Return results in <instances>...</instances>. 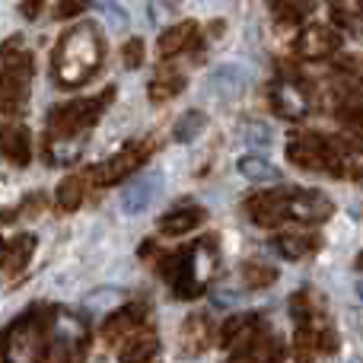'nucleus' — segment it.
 I'll return each instance as SVG.
<instances>
[{
  "label": "nucleus",
  "instance_id": "1",
  "mask_svg": "<svg viewBox=\"0 0 363 363\" xmlns=\"http://www.w3.org/2000/svg\"><path fill=\"white\" fill-rule=\"evenodd\" d=\"M102 57H106V35H102L99 23H83L70 26L55 45V55H51V70H55V80L67 89L86 86L102 67Z\"/></svg>",
  "mask_w": 363,
  "mask_h": 363
},
{
  "label": "nucleus",
  "instance_id": "2",
  "mask_svg": "<svg viewBox=\"0 0 363 363\" xmlns=\"http://www.w3.org/2000/svg\"><path fill=\"white\" fill-rule=\"evenodd\" d=\"M55 341V309L29 306L0 332V363H42Z\"/></svg>",
  "mask_w": 363,
  "mask_h": 363
},
{
  "label": "nucleus",
  "instance_id": "3",
  "mask_svg": "<svg viewBox=\"0 0 363 363\" xmlns=\"http://www.w3.org/2000/svg\"><path fill=\"white\" fill-rule=\"evenodd\" d=\"M217 239L207 236L201 242H194L191 249L185 252H176L163 262V281L172 284V294L176 300H198L204 296L207 284L213 281V271L220 264V255H217Z\"/></svg>",
  "mask_w": 363,
  "mask_h": 363
},
{
  "label": "nucleus",
  "instance_id": "4",
  "mask_svg": "<svg viewBox=\"0 0 363 363\" xmlns=\"http://www.w3.org/2000/svg\"><path fill=\"white\" fill-rule=\"evenodd\" d=\"M287 160L296 166V169L306 172H335V176H351V169H360V166H347L345 153H341L338 140L325 138V134H294L287 144Z\"/></svg>",
  "mask_w": 363,
  "mask_h": 363
},
{
  "label": "nucleus",
  "instance_id": "5",
  "mask_svg": "<svg viewBox=\"0 0 363 363\" xmlns=\"http://www.w3.org/2000/svg\"><path fill=\"white\" fill-rule=\"evenodd\" d=\"M115 89H102L99 96H86V99H70L61 102L48 112V131L51 138H80L86 128H93L99 121V115L112 106Z\"/></svg>",
  "mask_w": 363,
  "mask_h": 363
},
{
  "label": "nucleus",
  "instance_id": "6",
  "mask_svg": "<svg viewBox=\"0 0 363 363\" xmlns=\"http://www.w3.org/2000/svg\"><path fill=\"white\" fill-rule=\"evenodd\" d=\"M6 67L0 74V115H19L29 102L32 83V55L19 51L13 57H4Z\"/></svg>",
  "mask_w": 363,
  "mask_h": 363
},
{
  "label": "nucleus",
  "instance_id": "7",
  "mask_svg": "<svg viewBox=\"0 0 363 363\" xmlns=\"http://www.w3.org/2000/svg\"><path fill=\"white\" fill-rule=\"evenodd\" d=\"M150 153H153L150 140H128L115 157H108V160H102L99 166H93L86 179L93 182V185H99V188L115 185V182H121L125 176H131L134 169H140V166L150 160Z\"/></svg>",
  "mask_w": 363,
  "mask_h": 363
},
{
  "label": "nucleus",
  "instance_id": "8",
  "mask_svg": "<svg viewBox=\"0 0 363 363\" xmlns=\"http://www.w3.org/2000/svg\"><path fill=\"white\" fill-rule=\"evenodd\" d=\"M268 102L271 108H274V115H281V118H303V115L313 108V99H309L306 86L296 80H287V77H281V80H274L268 86Z\"/></svg>",
  "mask_w": 363,
  "mask_h": 363
},
{
  "label": "nucleus",
  "instance_id": "9",
  "mask_svg": "<svg viewBox=\"0 0 363 363\" xmlns=\"http://www.w3.org/2000/svg\"><path fill=\"white\" fill-rule=\"evenodd\" d=\"M296 55L303 57V61H325V57H332L335 51L341 48V35L332 29V26H306V29L296 35Z\"/></svg>",
  "mask_w": 363,
  "mask_h": 363
},
{
  "label": "nucleus",
  "instance_id": "10",
  "mask_svg": "<svg viewBox=\"0 0 363 363\" xmlns=\"http://www.w3.org/2000/svg\"><path fill=\"white\" fill-rule=\"evenodd\" d=\"M332 213H335V204L322 191H306V188L287 191V217L290 220H303V223H322V220H328Z\"/></svg>",
  "mask_w": 363,
  "mask_h": 363
},
{
  "label": "nucleus",
  "instance_id": "11",
  "mask_svg": "<svg viewBox=\"0 0 363 363\" xmlns=\"http://www.w3.org/2000/svg\"><path fill=\"white\" fill-rule=\"evenodd\" d=\"M160 191H163V176L160 172H144V176H138L121 191V211L128 217H138V213H144L160 198Z\"/></svg>",
  "mask_w": 363,
  "mask_h": 363
},
{
  "label": "nucleus",
  "instance_id": "12",
  "mask_svg": "<svg viewBox=\"0 0 363 363\" xmlns=\"http://www.w3.org/2000/svg\"><path fill=\"white\" fill-rule=\"evenodd\" d=\"M264 328H262V319H258L255 313H249V315H233V319H226L223 325H220V332H217V341H220V347H226V351H245V347L252 345V341L262 335Z\"/></svg>",
  "mask_w": 363,
  "mask_h": 363
},
{
  "label": "nucleus",
  "instance_id": "13",
  "mask_svg": "<svg viewBox=\"0 0 363 363\" xmlns=\"http://www.w3.org/2000/svg\"><path fill=\"white\" fill-rule=\"evenodd\" d=\"M245 211L258 226H277L287 217V191H258L245 201Z\"/></svg>",
  "mask_w": 363,
  "mask_h": 363
},
{
  "label": "nucleus",
  "instance_id": "14",
  "mask_svg": "<svg viewBox=\"0 0 363 363\" xmlns=\"http://www.w3.org/2000/svg\"><path fill=\"white\" fill-rule=\"evenodd\" d=\"M144 319H147L144 306H138V303H128V306H121L118 313H112L106 319V325H102V338H106L108 345H115V341H128L131 335L140 332Z\"/></svg>",
  "mask_w": 363,
  "mask_h": 363
},
{
  "label": "nucleus",
  "instance_id": "15",
  "mask_svg": "<svg viewBox=\"0 0 363 363\" xmlns=\"http://www.w3.org/2000/svg\"><path fill=\"white\" fill-rule=\"evenodd\" d=\"M0 153H4L13 166H29V160H32V134H29V128L16 125V121H10V125L0 128Z\"/></svg>",
  "mask_w": 363,
  "mask_h": 363
},
{
  "label": "nucleus",
  "instance_id": "16",
  "mask_svg": "<svg viewBox=\"0 0 363 363\" xmlns=\"http://www.w3.org/2000/svg\"><path fill=\"white\" fill-rule=\"evenodd\" d=\"M211 338H213V325L207 315H188L182 322V335H179V345H182V354L191 357V354H204L211 347Z\"/></svg>",
  "mask_w": 363,
  "mask_h": 363
},
{
  "label": "nucleus",
  "instance_id": "17",
  "mask_svg": "<svg viewBox=\"0 0 363 363\" xmlns=\"http://www.w3.org/2000/svg\"><path fill=\"white\" fill-rule=\"evenodd\" d=\"M207 220V211L201 204H185V207H176V211L163 213L160 217V233L163 236H185L191 233L194 226H201Z\"/></svg>",
  "mask_w": 363,
  "mask_h": 363
},
{
  "label": "nucleus",
  "instance_id": "18",
  "mask_svg": "<svg viewBox=\"0 0 363 363\" xmlns=\"http://www.w3.org/2000/svg\"><path fill=\"white\" fill-rule=\"evenodd\" d=\"M118 363H160V341L153 332H138L121 341Z\"/></svg>",
  "mask_w": 363,
  "mask_h": 363
},
{
  "label": "nucleus",
  "instance_id": "19",
  "mask_svg": "<svg viewBox=\"0 0 363 363\" xmlns=\"http://www.w3.org/2000/svg\"><path fill=\"white\" fill-rule=\"evenodd\" d=\"M271 245H274V252L281 258H287V262H300V258H306L309 252L319 249V236H313V233H277L274 239H271Z\"/></svg>",
  "mask_w": 363,
  "mask_h": 363
},
{
  "label": "nucleus",
  "instance_id": "20",
  "mask_svg": "<svg viewBox=\"0 0 363 363\" xmlns=\"http://www.w3.org/2000/svg\"><path fill=\"white\" fill-rule=\"evenodd\" d=\"M245 83H249V77H245L236 64H226V67H220V70L211 74V89L217 96H226V99H233V96L242 93Z\"/></svg>",
  "mask_w": 363,
  "mask_h": 363
},
{
  "label": "nucleus",
  "instance_id": "21",
  "mask_svg": "<svg viewBox=\"0 0 363 363\" xmlns=\"http://www.w3.org/2000/svg\"><path fill=\"white\" fill-rule=\"evenodd\" d=\"M83 153V140L80 138H48L45 144V160L55 166H70L77 163Z\"/></svg>",
  "mask_w": 363,
  "mask_h": 363
},
{
  "label": "nucleus",
  "instance_id": "22",
  "mask_svg": "<svg viewBox=\"0 0 363 363\" xmlns=\"http://www.w3.org/2000/svg\"><path fill=\"white\" fill-rule=\"evenodd\" d=\"M338 118L347 128L351 138H363V96L360 93H345L338 99Z\"/></svg>",
  "mask_w": 363,
  "mask_h": 363
},
{
  "label": "nucleus",
  "instance_id": "23",
  "mask_svg": "<svg viewBox=\"0 0 363 363\" xmlns=\"http://www.w3.org/2000/svg\"><path fill=\"white\" fill-rule=\"evenodd\" d=\"M194 35H198L194 23H179V26H172V29H166L163 35H160V55H163V57L179 55V51H185L188 45L194 42Z\"/></svg>",
  "mask_w": 363,
  "mask_h": 363
},
{
  "label": "nucleus",
  "instance_id": "24",
  "mask_svg": "<svg viewBox=\"0 0 363 363\" xmlns=\"http://www.w3.org/2000/svg\"><path fill=\"white\" fill-rule=\"evenodd\" d=\"M32 252H35V236H32V233H23V236H16L13 242H6L4 268L10 271V274L23 271V268H26V262L32 258Z\"/></svg>",
  "mask_w": 363,
  "mask_h": 363
},
{
  "label": "nucleus",
  "instance_id": "25",
  "mask_svg": "<svg viewBox=\"0 0 363 363\" xmlns=\"http://www.w3.org/2000/svg\"><path fill=\"white\" fill-rule=\"evenodd\" d=\"M185 89V77L176 74V70H160L150 83V99L153 102H163V99H172Z\"/></svg>",
  "mask_w": 363,
  "mask_h": 363
},
{
  "label": "nucleus",
  "instance_id": "26",
  "mask_svg": "<svg viewBox=\"0 0 363 363\" xmlns=\"http://www.w3.org/2000/svg\"><path fill=\"white\" fill-rule=\"evenodd\" d=\"M83 194H86V179L67 176L57 185V207H61V211H77V207L83 204Z\"/></svg>",
  "mask_w": 363,
  "mask_h": 363
},
{
  "label": "nucleus",
  "instance_id": "27",
  "mask_svg": "<svg viewBox=\"0 0 363 363\" xmlns=\"http://www.w3.org/2000/svg\"><path fill=\"white\" fill-rule=\"evenodd\" d=\"M207 125V115L204 112H185L182 118L172 125V140L176 144H191Z\"/></svg>",
  "mask_w": 363,
  "mask_h": 363
},
{
  "label": "nucleus",
  "instance_id": "28",
  "mask_svg": "<svg viewBox=\"0 0 363 363\" xmlns=\"http://www.w3.org/2000/svg\"><path fill=\"white\" fill-rule=\"evenodd\" d=\"M236 166H239V172H242L249 182H277V179H281V172H277L268 160L252 157V153H249V157H239Z\"/></svg>",
  "mask_w": 363,
  "mask_h": 363
},
{
  "label": "nucleus",
  "instance_id": "29",
  "mask_svg": "<svg viewBox=\"0 0 363 363\" xmlns=\"http://www.w3.org/2000/svg\"><path fill=\"white\" fill-rule=\"evenodd\" d=\"M277 281V271L264 262H245L242 264V284L249 290H264Z\"/></svg>",
  "mask_w": 363,
  "mask_h": 363
},
{
  "label": "nucleus",
  "instance_id": "30",
  "mask_svg": "<svg viewBox=\"0 0 363 363\" xmlns=\"http://www.w3.org/2000/svg\"><path fill=\"white\" fill-rule=\"evenodd\" d=\"M335 10V19L347 29H360L363 26V0H328Z\"/></svg>",
  "mask_w": 363,
  "mask_h": 363
},
{
  "label": "nucleus",
  "instance_id": "31",
  "mask_svg": "<svg viewBox=\"0 0 363 363\" xmlns=\"http://www.w3.org/2000/svg\"><path fill=\"white\" fill-rule=\"evenodd\" d=\"M268 4L274 6L281 23H296V19H303L306 13L315 10V0H268Z\"/></svg>",
  "mask_w": 363,
  "mask_h": 363
},
{
  "label": "nucleus",
  "instance_id": "32",
  "mask_svg": "<svg viewBox=\"0 0 363 363\" xmlns=\"http://www.w3.org/2000/svg\"><path fill=\"white\" fill-rule=\"evenodd\" d=\"M144 57H147L144 38H128L125 48H121V61H125V67L128 70H140L144 67Z\"/></svg>",
  "mask_w": 363,
  "mask_h": 363
},
{
  "label": "nucleus",
  "instance_id": "33",
  "mask_svg": "<svg viewBox=\"0 0 363 363\" xmlns=\"http://www.w3.org/2000/svg\"><path fill=\"white\" fill-rule=\"evenodd\" d=\"M239 138L252 147H268L271 144V128L268 125H258V121H249V125L239 128Z\"/></svg>",
  "mask_w": 363,
  "mask_h": 363
},
{
  "label": "nucleus",
  "instance_id": "34",
  "mask_svg": "<svg viewBox=\"0 0 363 363\" xmlns=\"http://www.w3.org/2000/svg\"><path fill=\"white\" fill-rule=\"evenodd\" d=\"M93 6V0H57L55 4V19H74V16H83V13Z\"/></svg>",
  "mask_w": 363,
  "mask_h": 363
},
{
  "label": "nucleus",
  "instance_id": "35",
  "mask_svg": "<svg viewBox=\"0 0 363 363\" xmlns=\"http://www.w3.org/2000/svg\"><path fill=\"white\" fill-rule=\"evenodd\" d=\"M45 10V0H23L19 4V13H23V19H38Z\"/></svg>",
  "mask_w": 363,
  "mask_h": 363
},
{
  "label": "nucleus",
  "instance_id": "36",
  "mask_svg": "<svg viewBox=\"0 0 363 363\" xmlns=\"http://www.w3.org/2000/svg\"><path fill=\"white\" fill-rule=\"evenodd\" d=\"M23 211H26V213H38V211H45V198H42V194H32V198L23 204Z\"/></svg>",
  "mask_w": 363,
  "mask_h": 363
},
{
  "label": "nucleus",
  "instance_id": "37",
  "mask_svg": "<svg viewBox=\"0 0 363 363\" xmlns=\"http://www.w3.org/2000/svg\"><path fill=\"white\" fill-rule=\"evenodd\" d=\"M4 255H6V242L0 239V264H4Z\"/></svg>",
  "mask_w": 363,
  "mask_h": 363
},
{
  "label": "nucleus",
  "instance_id": "38",
  "mask_svg": "<svg viewBox=\"0 0 363 363\" xmlns=\"http://www.w3.org/2000/svg\"><path fill=\"white\" fill-rule=\"evenodd\" d=\"M230 363H249V360H245V357H242V354H236V357H233Z\"/></svg>",
  "mask_w": 363,
  "mask_h": 363
},
{
  "label": "nucleus",
  "instance_id": "39",
  "mask_svg": "<svg viewBox=\"0 0 363 363\" xmlns=\"http://www.w3.org/2000/svg\"><path fill=\"white\" fill-rule=\"evenodd\" d=\"M360 300H363V284H360Z\"/></svg>",
  "mask_w": 363,
  "mask_h": 363
}]
</instances>
